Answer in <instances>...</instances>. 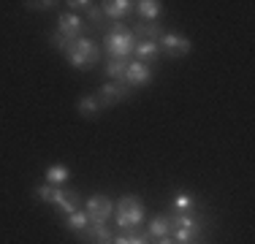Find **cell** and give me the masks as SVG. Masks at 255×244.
I'll return each instance as SVG.
<instances>
[{
	"label": "cell",
	"mask_w": 255,
	"mask_h": 244,
	"mask_svg": "<svg viewBox=\"0 0 255 244\" xmlns=\"http://www.w3.org/2000/svg\"><path fill=\"white\" fill-rule=\"evenodd\" d=\"M63 54L74 68H93V65H98V60H101L98 44H95L93 38H84V35L76 38V41H71V44H65Z\"/></svg>",
	"instance_id": "obj_1"
},
{
	"label": "cell",
	"mask_w": 255,
	"mask_h": 244,
	"mask_svg": "<svg viewBox=\"0 0 255 244\" xmlns=\"http://www.w3.org/2000/svg\"><path fill=\"white\" fill-rule=\"evenodd\" d=\"M136 44L138 41L133 38V33L125 27L123 22L114 24V30L106 33V38H103V46H106V52H109V60H130Z\"/></svg>",
	"instance_id": "obj_2"
},
{
	"label": "cell",
	"mask_w": 255,
	"mask_h": 244,
	"mask_svg": "<svg viewBox=\"0 0 255 244\" xmlns=\"http://www.w3.org/2000/svg\"><path fill=\"white\" fill-rule=\"evenodd\" d=\"M35 198L46 201V204L57 206L63 215H71V212L82 209V195L76 190H63V187H52V185H38L35 187Z\"/></svg>",
	"instance_id": "obj_3"
},
{
	"label": "cell",
	"mask_w": 255,
	"mask_h": 244,
	"mask_svg": "<svg viewBox=\"0 0 255 244\" xmlns=\"http://www.w3.org/2000/svg\"><path fill=\"white\" fill-rule=\"evenodd\" d=\"M144 223V206L138 195H123L117 201V228L123 234H133Z\"/></svg>",
	"instance_id": "obj_4"
},
{
	"label": "cell",
	"mask_w": 255,
	"mask_h": 244,
	"mask_svg": "<svg viewBox=\"0 0 255 244\" xmlns=\"http://www.w3.org/2000/svg\"><path fill=\"white\" fill-rule=\"evenodd\" d=\"M84 212H87V217L93 220V223H106L109 217L114 215V204H112V198L109 195H90L87 201H84V206H82Z\"/></svg>",
	"instance_id": "obj_5"
},
{
	"label": "cell",
	"mask_w": 255,
	"mask_h": 244,
	"mask_svg": "<svg viewBox=\"0 0 255 244\" xmlns=\"http://www.w3.org/2000/svg\"><path fill=\"white\" fill-rule=\"evenodd\" d=\"M160 52H166L168 57H185L187 52L193 49V41L187 35H179V33H163L160 41H157Z\"/></svg>",
	"instance_id": "obj_6"
},
{
	"label": "cell",
	"mask_w": 255,
	"mask_h": 244,
	"mask_svg": "<svg viewBox=\"0 0 255 244\" xmlns=\"http://www.w3.org/2000/svg\"><path fill=\"white\" fill-rule=\"evenodd\" d=\"M98 103L101 109L103 106H117L120 101H125V98H130V87H128L125 82H106L103 87L98 90Z\"/></svg>",
	"instance_id": "obj_7"
},
{
	"label": "cell",
	"mask_w": 255,
	"mask_h": 244,
	"mask_svg": "<svg viewBox=\"0 0 255 244\" xmlns=\"http://www.w3.org/2000/svg\"><path fill=\"white\" fill-rule=\"evenodd\" d=\"M82 27H84V19L79 14H60V19H57V35L65 41V44L82 38Z\"/></svg>",
	"instance_id": "obj_8"
},
{
	"label": "cell",
	"mask_w": 255,
	"mask_h": 244,
	"mask_svg": "<svg viewBox=\"0 0 255 244\" xmlns=\"http://www.w3.org/2000/svg\"><path fill=\"white\" fill-rule=\"evenodd\" d=\"M149 79H152V68H149L147 63H138V60H130V63H128V71H125L123 82H125L130 90L149 84Z\"/></svg>",
	"instance_id": "obj_9"
},
{
	"label": "cell",
	"mask_w": 255,
	"mask_h": 244,
	"mask_svg": "<svg viewBox=\"0 0 255 244\" xmlns=\"http://www.w3.org/2000/svg\"><path fill=\"white\" fill-rule=\"evenodd\" d=\"M79 239H82L84 244H95V242H112V231H109L106 223H90L87 231H82L79 234Z\"/></svg>",
	"instance_id": "obj_10"
},
{
	"label": "cell",
	"mask_w": 255,
	"mask_h": 244,
	"mask_svg": "<svg viewBox=\"0 0 255 244\" xmlns=\"http://www.w3.org/2000/svg\"><path fill=\"white\" fill-rule=\"evenodd\" d=\"M133 38L141 44V41H160V35H163V27L157 22H138V24H133Z\"/></svg>",
	"instance_id": "obj_11"
},
{
	"label": "cell",
	"mask_w": 255,
	"mask_h": 244,
	"mask_svg": "<svg viewBox=\"0 0 255 244\" xmlns=\"http://www.w3.org/2000/svg\"><path fill=\"white\" fill-rule=\"evenodd\" d=\"M101 11H103V16L120 22V19H125V16L133 11V3H130V0H109V3L101 5Z\"/></svg>",
	"instance_id": "obj_12"
},
{
	"label": "cell",
	"mask_w": 255,
	"mask_h": 244,
	"mask_svg": "<svg viewBox=\"0 0 255 244\" xmlns=\"http://www.w3.org/2000/svg\"><path fill=\"white\" fill-rule=\"evenodd\" d=\"M133 11L147 22H157V16L163 14V3L160 0H141V3H133Z\"/></svg>",
	"instance_id": "obj_13"
},
{
	"label": "cell",
	"mask_w": 255,
	"mask_h": 244,
	"mask_svg": "<svg viewBox=\"0 0 255 244\" xmlns=\"http://www.w3.org/2000/svg\"><path fill=\"white\" fill-rule=\"evenodd\" d=\"M133 57H136L138 63L149 65L160 57V46H157V41H141V44H136V49H133Z\"/></svg>",
	"instance_id": "obj_14"
},
{
	"label": "cell",
	"mask_w": 255,
	"mask_h": 244,
	"mask_svg": "<svg viewBox=\"0 0 255 244\" xmlns=\"http://www.w3.org/2000/svg\"><path fill=\"white\" fill-rule=\"evenodd\" d=\"M147 234H149V239H168V236H171V217L157 215L152 223H149Z\"/></svg>",
	"instance_id": "obj_15"
},
{
	"label": "cell",
	"mask_w": 255,
	"mask_h": 244,
	"mask_svg": "<svg viewBox=\"0 0 255 244\" xmlns=\"http://www.w3.org/2000/svg\"><path fill=\"white\" fill-rule=\"evenodd\" d=\"M171 228H187V231H198L201 234V223L190 215V212H171Z\"/></svg>",
	"instance_id": "obj_16"
},
{
	"label": "cell",
	"mask_w": 255,
	"mask_h": 244,
	"mask_svg": "<svg viewBox=\"0 0 255 244\" xmlns=\"http://www.w3.org/2000/svg\"><path fill=\"white\" fill-rule=\"evenodd\" d=\"M90 223H93V220L87 217V212H84V209H76V212H71V215H65V225H68L71 231H76V234L87 231Z\"/></svg>",
	"instance_id": "obj_17"
},
{
	"label": "cell",
	"mask_w": 255,
	"mask_h": 244,
	"mask_svg": "<svg viewBox=\"0 0 255 244\" xmlns=\"http://www.w3.org/2000/svg\"><path fill=\"white\" fill-rule=\"evenodd\" d=\"M76 106H79V114H82V117H90V120H93V117H98V114H101V103H98V98H95V95L79 98Z\"/></svg>",
	"instance_id": "obj_18"
},
{
	"label": "cell",
	"mask_w": 255,
	"mask_h": 244,
	"mask_svg": "<svg viewBox=\"0 0 255 244\" xmlns=\"http://www.w3.org/2000/svg\"><path fill=\"white\" fill-rule=\"evenodd\" d=\"M68 176H71V171L65 166H49V168H46V185L63 187L65 182H68Z\"/></svg>",
	"instance_id": "obj_19"
},
{
	"label": "cell",
	"mask_w": 255,
	"mask_h": 244,
	"mask_svg": "<svg viewBox=\"0 0 255 244\" xmlns=\"http://www.w3.org/2000/svg\"><path fill=\"white\" fill-rule=\"evenodd\" d=\"M128 63L130 60H106V76L112 79V82H123V76H125V71H128Z\"/></svg>",
	"instance_id": "obj_20"
},
{
	"label": "cell",
	"mask_w": 255,
	"mask_h": 244,
	"mask_svg": "<svg viewBox=\"0 0 255 244\" xmlns=\"http://www.w3.org/2000/svg\"><path fill=\"white\" fill-rule=\"evenodd\" d=\"M196 209V198L190 193H177L171 198V212H193Z\"/></svg>",
	"instance_id": "obj_21"
},
{
	"label": "cell",
	"mask_w": 255,
	"mask_h": 244,
	"mask_svg": "<svg viewBox=\"0 0 255 244\" xmlns=\"http://www.w3.org/2000/svg\"><path fill=\"white\" fill-rule=\"evenodd\" d=\"M112 244H149V234L144 231V234H138V231H133V234H120L114 236Z\"/></svg>",
	"instance_id": "obj_22"
},
{
	"label": "cell",
	"mask_w": 255,
	"mask_h": 244,
	"mask_svg": "<svg viewBox=\"0 0 255 244\" xmlns=\"http://www.w3.org/2000/svg\"><path fill=\"white\" fill-rule=\"evenodd\" d=\"M65 5H71L74 11H90V5H93V3H90V0H68Z\"/></svg>",
	"instance_id": "obj_23"
},
{
	"label": "cell",
	"mask_w": 255,
	"mask_h": 244,
	"mask_svg": "<svg viewBox=\"0 0 255 244\" xmlns=\"http://www.w3.org/2000/svg\"><path fill=\"white\" fill-rule=\"evenodd\" d=\"M87 16H90V19H93L95 24H101V22H103V11H101V8H98V5H95V3H93V5H90V11H87Z\"/></svg>",
	"instance_id": "obj_24"
},
{
	"label": "cell",
	"mask_w": 255,
	"mask_h": 244,
	"mask_svg": "<svg viewBox=\"0 0 255 244\" xmlns=\"http://www.w3.org/2000/svg\"><path fill=\"white\" fill-rule=\"evenodd\" d=\"M57 3H52V0H44V3H27V8H35V11H49L54 8Z\"/></svg>",
	"instance_id": "obj_25"
},
{
	"label": "cell",
	"mask_w": 255,
	"mask_h": 244,
	"mask_svg": "<svg viewBox=\"0 0 255 244\" xmlns=\"http://www.w3.org/2000/svg\"><path fill=\"white\" fill-rule=\"evenodd\" d=\"M157 244H174V239H171V236H168V239H160Z\"/></svg>",
	"instance_id": "obj_26"
},
{
	"label": "cell",
	"mask_w": 255,
	"mask_h": 244,
	"mask_svg": "<svg viewBox=\"0 0 255 244\" xmlns=\"http://www.w3.org/2000/svg\"><path fill=\"white\" fill-rule=\"evenodd\" d=\"M95 244H112V242H95Z\"/></svg>",
	"instance_id": "obj_27"
},
{
	"label": "cell",
	"mask_w": 255,
	"mask_h": 244,
	"mask_svg": "<svg viewBox=\"0 0 255 244\" xmlns=\"http://www.w3.org/2000/svg\"><path fill=\"white\" fill-rule=\"evenodd\" d=\"M185 244H198V242H185Z\"/></svg>",
	"instance_id": "obj_28"
}]
</instances>
